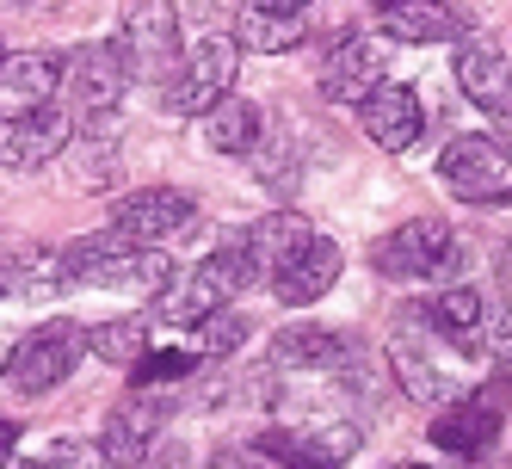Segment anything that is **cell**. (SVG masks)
Instances as JSON below:
<instances>
[{
    "label": "cell",
    "instance_id": "1",
    "mask_svg": "<svg viewBox=\"0 0 512 469\" xmlns=\"http://www.w3.org/2000/svg\"><path fill=\"white\" fill-rule=\"evenodd\" d=\"M235 68H241V44L235 38H198L186 56L173 62V75H167V87H161V105L173 118H204L216 99H229V87H235Z\"/></svg>",
    "mask_w": 512,
    "mask_h": 469
},
{
    "label": "cell",
    "instance_id": "2",
    "mask_svg": "<svg viewBox=\"0 0 512 469\" xmlns=\"http://www.w3.org/2000/svg\"><path fill=\"white\" fill-rule=\"evenodd\" d=\"M253 278H260V266H253L247 241H229V247H216V254H204L186 284H173L161 297V309H167V321H204L216 309H229Z\"/></svg>",
    "mask_w": 512,
    "mask_h": 469
},
{
    "label": "cell",
    "instance_id": "3",
    "mask_svg": "<svg viewBox=\"0 0 512 469\" xmlns=\"http://www.w3.org/2000/svg\"><path fill=\"white\" fill-rule=\"evenodd\" d=\"M81 352H87V328H81L75 315H68V321H44L38 334H25L7 352V389H19V395H50L56 383L75 377Z\"/></svg>",
    "mask_w": 512,
    "mask_h": 469
},
{
    "label": "cell",
    "instance_id": "4",
    "mask_svg": "<svg viewBox=\"0 0 512 469\" xmlns=\"http://www.w3.org/2000/svg\"><path fill=\"white\" fill-rule=\"evenodd\" d=\"M130 62H124V50L118 44H75L68 50V62H62V93H68V112L75 118H112L118 105H124V93H130Z\"/></svg>",
    "mask_w": 512,
    "mask_h": 469
},
{
    "label": "cell",
    "instance_id": "5",
    "mask_svg": "<svg viewBox=\"0 0 512 469\" xmlns=\"http://www.w3.org/2000/svg\"><path fill=\"white\" fill-rule=\"evenodd\" d=\"M118 50L130 62V75L167 81L173 62H179V13H173V0H124V13H118Z\"/></svg>",
    "mask_w": 512,
    "mask_h": 469
},
{
    "label": "cell",
    "instance_id": "6",
    "mask_svg": "<svg viewBox=\"0 0 512 469\" xmlns=\"http://www.w3.org/2000/svg\"><path fill=\"white\" fill-rule=\"evenodd\" d=\"M457 260H463V241L438 216H414V223H401L377 247V272H389V278H451Z\"/></svg>",
    "mask_w": 512,
    "mask_h": 469
},
{
    "label": "cell",
    "instance_id": "7",
    "mask_svg": "<svg viewBox=\"0 0 512 469\" xmlns=\"http://www.w3.org/2000/svg\"><path fill=\"white\" fill-rule=\"evenodd\" d=\"M438 173H445V186L469 204H506L512 198V167L500 155V142L494 136H457L445 155H438Z\"/></svg>",
    "mask_w": 512,
    "mask_h": 469
},
{
    "label": "cell",
    "instance_id": "8",
    "mask_svg": "<svg viewBox=\"0 0 512 469\" xmlns=\"http://www.w3.org/2000/svg\"><path fill=\"white\" fill-rule=\"evenodd\" d=\"M389 81V50L364 31H340L327 38V56H321V93L340 99V105H358L371 87Z\"/></svg>",
    "mask_w": 512,
    "mask_h": 469
},
{
    "label": "cell",
    "instance_id": "9",
    "mask_svg": "<svg viewBox=\"0 0 512 469\" xmlns=\"http://www.w3.org/2000/svg\"><path fill=\"white\" fill-rule=\"evenodd\" d=\"M451 75L475 112H488L494 124H512V56L494 38H463Z\"/></svg>",
    "mask_w": 512,
    "mask_h": 469
},
{
    "label": "cell",
    "instance_id": "10",
    "mask_svg": "<svg viewBox=\"0 0 512 469\" xmlns=\"http://www.w3.org/2000/svg\"><path fill=\"white\" fill-rule=\"evenodd\" d=\"M192 216H198V204H192L186 192H173V186H149V192L118 198L112 229H118L124 241H136V247H167L173 235H186V229H192Z\"/></svg>",
    "mask_w": 512,
    "mask_h": 469
},
{
    "label": "cell",
    "instance_id": "11",
    "mask_svg": "<svg viewBox=\"0 0 512 469\" xmlns=\"http://www.w3.org/2000/svg\"><path fill=\"white\" fill-rule=\"evenodd\" d=\"M358 124H364V136H371L383 155H401V149H414V142H420L426 105H420V93L408 81H383V87H371V93L358 99Z\"/></svg>",
    "mask_w": 512,
    "mask_h": 469
},
{
    "label": "cell",
    "instance_id": "12",
    "mask_svg": "<svg viewBox=\"0 0 512 469\" xmlns=\"http://www.w3.org/2000/svg\"><path fill=\"white\" fill-rule=\"evenodd\" d=\"M68 142H75V118L56 112V105H44V112H25V118H7L0 124V167L13 173H38L50 167Z\"/></svg>",
    "mask_w": 512,
    "mask_h": 469
},
{
    "label": "cell",
    "instance_id": "13",
    "mask_svg": "<svg viewBox=\"0 0 512 469\" xmlns=\"http://www.w3.org/2000/svg\"><path fill=\"white\" fill-rule=\"evenodd\" d=\"M358 445L352 426H327V432H290V426H266L260 439H253V451L272 457L278 469H340Z\"/></svg>",
    "mask_w": 512,
    "mask_h": 469
},
{
    "label": "cell",
    "instance_id": "14",
    "mask_svg": "<svg viewBox=\"0 0 512 469\" xmlns=\"http://www.w3.org/2000/svg\"><path fill=\"white\" fill-rule=\"evenodd\" d=\"M469 31L475 19L457 0H395V7H383V38L401 44H463Z\"/></svg>",
    "mask_w": 512,
    "mask_h": 469
},
{
    "label": "cell",
    "instance_id": "15",
    "mask_svg": "<svg viewBox=\"0 0 512 469\" xmlns=\"http://www.w3.org/2000/svg\"><path fill=\"white\" fill-rule=\"evenodd\" d=\"M62 93V62L44 50H19L0 62V118H25L44 112V105Z\"/></svg>",
    "mask_w": 512,
    "mask_h": 469
},
{
    "label": "cell",
    "instance_id": "16",
    "mask_svg": "<svg viewBox=\"0 0 512 469\" xmlns=\"http://www.w3.org/2000/svg\"><path fill=\"white\" fill-rule=\"evenodd\" d=\"M334 284H340V247L327 235H315L309 247H297V254L272 272V297L290 303V309H303V303H321Z\"/></svg>",
    "mask_w": 512,
    "mask_h": 469
},
{
    "label": "cell",
    "instance_id": "17",
    "mask_svg": "<svg viewBox=\"0 0 512 469\" xmlns=\"http://www.w3.org/2000/svg\"><path fill=\"white\" fill-rule=\"evenodd\" d=\"M161 402H149V389H136L124 408H112V420H105V463L118 469H142L149 463V445L161 432Z\"/></svg>",
    "mask_w": 512,
    "mask_h": 469
},
{
    "label": "cell",
    "instance_id": "18",
    "mask_svg": "<svg viewBox=\"0 0 512 469\" xmlns=\"http://www.w3.org/2000/svg\"><path fill=\"white\" fill-rule=\"evenodd\" d=\"M272 365H284V371H340V365H352V340L340 328L290 321V328L272 334Z\"/></svg>",
    "mask_w": 512,
    "mask_h": 469
},
{
    "label": "cell",
    "instance_id": "19",
    "mask_svg": "<svg viewBox=\"0 0 512 469\" xmlns=\"http://www.w3.org/2000/svg\"><path fill=\"white\" fill-rule=\"evenodd\" d=\"M494 432H500V408L488 395H463L457 408H445L432 420V445L451 451V457H482L494 445Z\"/></svg>",
    "mask_w": 512,
    "mask_h": 469
},
{
    "label": "cell",
    "instance_id": "20",
    "mask_svg": "<svg viewBox=\"0 0 512 469\" xmlns=\"http://www.w3.org/2000/svg\"><path fill=\"white\" fill-rule=\"evenodd\" d=\"M432 334H445V346H457L463 358H482V334H488V303L469 291V284H445L426 309Z\"/></svg>",
    "mask_w": 512,
    "mask_h": 469
},
{
    "label": "cell",
    "instance_id": "21",
    "mask_svg": "<svg viewBox=\"0 0 512 469\" xmlns=\"http://www.w3.org/2000/svg\"><path fill=\"white\" fill-rule=\"evenodd\" d=\"M321 229L309 223V216H297V210H272V216H260V223H253L241 241H247V254H253V266L260 272H278L290 254H297V247H309Z\"/></svg>",
    "mask_w": 512,
    "mask_h": 469
},
{
    "label": "cell",
    "instance_id": "22",
    "mask_svg": "<svg viewBox=\"0 0 512 469\" xmlns=\"http://www.w3.org/2000/svg\"><path fill=\"white\" fill-rule=\"evenodd\" d=\"M260 105L253 99H241V93H229V99H216L210 112H204V142L216 155H253L260 149Z\"/></svg>",
    "mask_w": 512,
    "mask_h": 469
},
{
    "label": "cell",
    "instance_id": "23",
    "mask_svg": "<svg viewBox=\"0 0 512 469\" xmlns=\"http://www.w3.org/2000/svg\"><path fill=\"white\" fill-rule=\"evenodd\" d=\"M0 284H7L13 297H31V303L56 297L62 291V247H19V254L7 260V278Z\"/></svg>",
    "mask_w": 512,
    "mask_h": 469
},
{
    "label": "cell",
    "instance_id": "24",
    "mask_svg": "<svg viewBox=\"0 0 512 469\" xmlns=\"http://www.w3.org/2000/svg\"><path fill=\"white\" fill-rule=\"evenodd\" d=\"M229 38L241 44V50H260V56H284V50H297L309 31H303V19H290V13H260V7H247L241 19H235V31Z\"/></svg>",
    "mask_w": 512,
    "mask_h": 469
},
{
    "label": "cell",
    "instance_id": "25",
    "mask_svg": "<svg viewBox=\"0 0 512 469\" xmlns=\"http://www.w3.org/2000/svg\"><path fill=\"white\" fill-rule=\"evenodd\" d=\"M389 365H395L401 395H414V402H445V395H457V383L438 371L420 346H408V340H395V346H389Z\"/></svg>",
    "mask_w": 512,
    "mask_h": 469
},
{
    "label": "cell",
    "instance_id": "26",
    "mask_svg": "<svg viewBox=\"0 0 512 469\" xmlns=\"http://www.w3.org/2000/svg\"><path fill=\"white\" fill-rule=\"evenodd\" d=\"M87 352L105 358V365H136V358L149 352V321H142V315L99 321V328H87Z\"/></svg>",
    "mask_w": 512,
    "mask_h": 469
},
{
    "label": "cell",
    "instance_id": "27",
    "mask_svg": "<svg viewBox=\"0 0 512 469\" xmlns=\"http://www.w3.org/2000/svg\"><path fill=\"white\" fill-rule=\"evenodd\" d=\"M192 328H198V352H204V358H229V352H241V340H247V321H241L235 309H216V315L192 321Z\"/></svg>",
    "mask_w": 512,
    "mask_h": 469
},
{
    "label": "cell",
    "instance_id": "28",
    "mask_svg": "<svg viewBox=\"0 0 512 469\" xmlns=\"http://www.w3.org/2000/svg\"><path fill=\"white\" fill-rule=\"evenodd\" d=\"M192 371V352H142L130 365V383L136 389H155V383H179Z\"/></svg>",
    "mask_w": 512,
    "mask_h": 469
},
{
    "label": "cell",
    "instance_id": "29",
    "mask_svg": "<svg viewBox=\"0 0 512 469\" xmlns=\"http://www.w3.org/2000/svg\"><path fill=\"white\" fill-rule=\"evenodd\" d=\"M44 463H50V469H99V463H105V445H75V439H68V445H56Z\"/></svg>",
    "mask_w": 512,
    "mask_h": 469
},
{
    "label": "cell",
    "instance_id": "30",
    "mask_svg": "<svg viewBox=\"0 0 512 469\" xmlns=\"http://www.w3.org/2000/svg\"><path fill=\"white\" fill-rule=\"evenodd\" d=\"M253 7H260V13H290V19H297L309 0H253Z\"/></svg>",
    "mask_w": 512,
    "mask_h": 469
},
{
    "label": "cell",
    "instance_id": "31",
    "mask_svg": "<svg viewBox=\"0 0 512 469\" xmlns=\"http://www.w3.org/2000/svg\"><path fill=\"white\" fill-rule=\"evenodd\" d=\"M13 445H19V432H13L7 420H0V469H7V463H13Z\"/></svg>",
    "mask_w": 512,
    "mask_h": 469
},
{
    "label": "cell",
    "instance_id": "32",
    "mask_svg": "<svg viewBox=\"0 0 512 469\" xmlns=\"http://www.w3.org/2000/svg\"><path fill=\"white\" fill-rule=\"evenodd\" d=\"M494 272H500V284H506V297H512V247H500V260H494Z\"/></svg>",
    "mask_w": 512,
    "mask_h": 469
},
{
    "label": "cell",
    "instance_id": "33",
    "mask_svg": "<svg viewBox=\"0 0 512 469\" xmlns=\"http://www.w3.org/2000/svg\"><path fill=\"white\" fill-rule=\"evenodd\" d=\"M371 7H377V13H383V7H395V0H371Z\"/></svg>",
    "mask_w": 512,
    "mask_h": 469
},
{
    "label": "cell",
    "instance_id": "34",
    "mask_svg": "<svg viewBox=\"0 0 512 469\" xmlns=\"http://www.w3.org/2000/svg\"><path fill=\"white\" fill-rule=\"evenodd\" d=\"M395 469H426V463H395Z\"/></svg>",
    "mask_w": 512,
    "mask_h": 469
},
{
    "label": "cell",
    "instance_id": "35",
    "mask_svg": "<svg viewBox=\"0 0 512 469\" xmlns=\"http://www.w3.org/2000/svg\"><path fill=\"white\" fill-rule=\"evenodd\" d=\"M19 469H50V463H19Z\"/></svg>",
    "mask_w": 512,
    "mask_h": 469
},
{
    "label": "cell",
    "instance_id": "36",
    "mask_svg": "<svg viewBox=\"0 0 512 469\" xmlns=\"http://www.w3.org/2000/svg\"><path fill=\"white\" fill-rule=\"evenodd\" d=\"M0 371H7V358H0Z\"/></svg>",
    "mask_w": 512,
    "mask_h": 469
},
{
    "label": "cell",
    "instance_id": "37",
    "mask_svg": "<svg viewBox=\"0 0 512 469\" xmlns=\"http://www.w3.org/2000/svg\"><path fill=\"white\" fill-rule=\"evenodd\" d=\"M0 291H7V284H0Z\"/></svg>",
    "mask_w": 512,
    "mask_h": 469
},
{
    "label": "cell",
    "instance_id": "38",
    "mask_svg": "<svg viewBox=\"0 0 512 469\" xmlns=\"http://www.w3.org/2000/svg\"><path fill=\"white\" fill-rule=\"evenodd\" d=\"M0 62H7V56H0Z\"/></svg>",
    "mask_w": 512,
    "mask_h": 469
}]
</instances>
